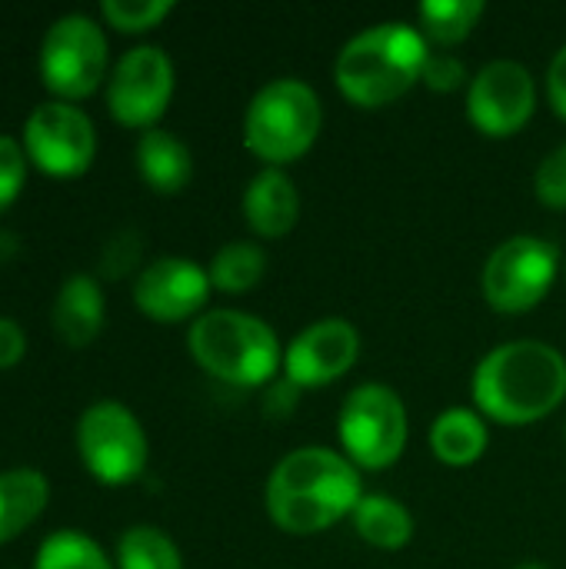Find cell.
Instances as JSON below:
<instances>
[{"mask_svg":"<svg viewBox=\"0 0 566 569\" xmlns=\"http://www.w3.org/2000/svg\"><path fill=\"white\" fill-rule=\"evenodd\" d=\"M340 443L354 467L387 470L404 457L410 420L397 390L384 383H360L340 407Z\"/></svg>","mask_w":566,"mask_h":569,"instance_id":"cell-6","label":"cell"},{"mask_svg":"<svg viewBox=\"0 0 566 569\" xmlns=\"http://www.w3.org/2000/svg\"><path fill=\"white\" fill-rule=\"evenodd\" d=\"M53 333L70 347V350H83L90 347L100 330H103V317H107V300L103 290L93 277L87 273H73L60 283L57 300H53Z\"/></svg>","mask_w":566,"mask_h":569,"instance_id":"cell-16","label":"cell"},{"mask_svg":"<svg viewBox=\"0 0 566 569\" xmlns=\"http://www.w3.org/2000/svg\"><path fill=\"white\" fill-rule=\"evenodd\" d=\"M560 270V253L544 237H510L504 240L480 273L484 300L500 313H527L534 310L554 287Z\"/></svg>","mask_w":566,"mask_h":569,"instance_id":"cell-9","label":"cell"},{"mask_svg":"<svg viewBox=\"0 0 566 569\" xmlns=\"http://www.w3.org/2000/svg\"><path fill=\"white\" fill-rule=\"evenodd\" d=\"M537 107V87L524 63L494 60L474 80L467 93L470 123L487 137H514L524 130Z\"/></svg>","mask_w":566,"mask_h":569,"instance_id":"cell-12","label":"cell"},{"mask_svg":"<svg viewBox=\"0 0 566 569\" xmlns=\"http://www.w3.org/2000/svg\"><path fill=\"white\" fill-rule=\"evenodd\" d=\"M33 569H117L103 547L80 530H57L37 547Z\"/></svg>","mask_w":566,"mask_h":569,"instance_id":"cell-24","label":"cell"},{"mask_svg":"<svg viewBox=\"0 0 566 569\" xmlns=\"http://www.w3.org/2000/svg\"><path fill=\"white\" fill-rule=\"evenodd\" d=\"M50 503V480L33 467L0 473V547L20 537Z\"/></svg>","mask_w":566,"mask_h":569,"instance_id":"cell-18","label":"cell"},{"mask_svg":"<svg viewBox=\"0 0 566 569\" xmlns=\"http://www.w3.org/2000/svg\"><path fill=\"white\" fill-rule=\"evenodd\" d=\"M137 260H140V233L120 230L117 237L107 240V247L100 253V273L117 280V277L130 273L137 267Z\"/></svg>","mask_w":566,"mask_h":569,"instance_id":"cell-28","label":"cell"},{"mask_svg":"<svg viewBox=\"0 0 566 569\" xmlns=\"http://www.w3.org/2000/svg\"><path fill=\"white\" fill-rule=\"evenodd\" d=\"M417 17L424 37L440 47H450L470 37V30L484 17V0H424Z\"/></svg>","mask_w":566,"mask_h":569,"instance_id":"cell-23","label":"cell"},{"mask_svg":"<svg viewBox=\"0 0 566 569\" xmlns=\"http://www.w3.org/2000/svg\"><path fill=\"white\" fill-rule=\"evenodd\" d=\"M517 569H547L544 563H537V560H530V563H520Z\"/></svg>","mask_w":566,"mask_h":569,"instance_id":"cell-33","label":"cell"},{"mask_svg":"<svg viewBox=\"0 0 566 569\" xmlns=\"http://www.w3.org/2000/svg\"><path fill=\"white\" fill-rule=\"evenodd\" d=\"M464 80H467V70H464V63H460L454 53H430V57H427L424 83H427L430 90L450 93V90H457Z\"/></svg>","mask_w":566,"mask_h":569,"instance_id":"cell-29","label":"cell"},{"mask_svg":"<svg viewBox=\"0 0 566 569\" xmlns=\"http://www.w3.org/2000/svg\"><path fill=\"white\" fill-rule=\"evenodd\" d=\"M27 160L57 180H70L90 170L97 157V130L90 117L67 100H43L30 110L23 123Z\"/></svg>","mask_w":566,"mask_h":569,"instance_id":"cell-10","label":"cell"},{"mask_svg":"<svg viewBox=\"0 0 566 569\" xmlns=\"http://www.w3.org/2000/svg\"><path fill=\"white\" fill-rule=\"evenodd\" d=\"M534 190H537L540 203H547L554 210H566V140L540 160V167L534 173Z\"/></svg>","mask_w":566,"mask_h":569,"instance_id":"cell-27","label":"cell"},{"mask_svg":"<svg viewBox=\"0 0 566 569\" xmlns=\"http://www.w3.org/2000/svg\"><path fill=\"white\" fill-rule=\"evenodd\" d=\"M547 93H550L554 110L566 120V47L557 50V57L547 70Z\"/></svg>","mask_w":566,"mask_h":569,"instance_id":"cell-32","label":"cell"},{"mask_svg":"<svg viewBox=\"0 0 566 569\" xmlns=\"http://www.w3.org/2000/svg\"><path fill=\"white\" fill-rule=\"evenodd\" d=\"M137 170L153 193H180L193 177L190 147L170 130L150 127L137 140Z\"/></svg>","mask_w":566,"mask_h":569,"instance_id":"cell-17","label":"cell"},{"mask_svg":"<svg viewBox=\"0 0 566 569\" xmlns=\"http://www.w3.org/2000/svg\"><path fill=\"white\" fill-rule=\"evenodd\" d=\"M354 530L364 543L377 550H400L414 540V517L400 500L387 493H370L354 510Z\"/></svg>","mask_w":566,"mask_h":569,"instance_id":"cell-20","label":"cell"},{"mask_svg":"<svg viewBox=\"0 0 566 569\" xmlns=\"http://www.w3.org/2000/svg\"><path fill=\"white\" fill-rule=\"evenodd\" d=\"M474 403L497 423L527 427L566 400V360L544 340L494 347L474 370Z\"/></svg>","mask_w":566,"mask_h":569,"instance_id":"cell-2","label":"cell"},{"mask_svg":"<svg viewBox=\"0 0 566 569\" xmlns=\"http://www.w3.org/2000/svg\"><path fill=\"white\" fill-rule=\"evenodd\" d=\"M27 353V333L17 320L0 313V370H10Z\"/></svg>","mask_w":566,"mask_h":569,"instance_id":"cell-30","label":"cell"},{"mask_svg":"<svg viewBox=\"0 0 566 569\" xmlns=\"http://www.w3.org/2000/svg\"><path fill=\"white\" fill-rule=\"evenodd\" d=\"M490 443V433L480 420V413L454 407L444 410L430 427V450L447 467H470L484 457Z\"/></svg>","mask_w":566,"mask_h":569,"instance_id":"cell-19","label":"cell"},{"mask_svg":"<svg viewBox=\"0 0 566 569\" xmlns=\"http://www.w3.org/2000/svg\"><path fill=\"white\" fill-rule=\"evenodd\" d=\"M297 397H300V387L290 383V380H277L270 383V393H267V403H264V413L267 417H287L297 410Z\"/></svg>","mask_w":566,"mask_h":569,"instance_id":"cell-31","label":"cell"},{"mask_svg":"<svg viewBox=\"0 0 566 569\" xmlns=\"http://www.w3.org/2000/svg\"><path fill=\"white\" fill-rule=\"evenodd\" d=\"M173 10L170 0H103L100 13L120 33H143Z\"/></svg>","mask_w":566,"mask_h":569,"instance_id":"cell-25","label":"cell"},{"mask_svg":"<svg viewBox=\"0 0 566 569\" xmlns=\"http://www.w3.org/2000/svg\"><path fill=\"white\" fill-rule=\"evenodd\" d=\"M264 273H267V253L247 240H234L220 247L207 267L210 287H217L220 293H247L264 280Z\"/></svg>","mask_w":566,"mask_h":569,"instance_id":"cell-21","label":"cell"},{"mask_svg":"<svg viewBox=\"0 0 566 569\" xmlns=\"http://www.w3.org/2000/svg\"><path fill=\"white\" fill-rule=\"evenodd\" d=\"M173 97V63L160 47H133L127 50L110 80H107V107L117 123L150 130L170 107Z\"/></svg>","mask_w":566,"mask_h":569,"instance_id":"cell-11","label":"cell"},{"mask_svg":"<svg viewBox=\"0 0 566 569\" xmlns=\"http://www.w3.org/2000/svg\"><path fill=\"white\" fill-rule=\"evenodd\" d=\"M270 520L294 537H310L354 517L364 500L357 467L327 447H300L287 453L264 490Z\"/></svg>","mask_w":566,"mask_h":569,"instance_id":"cell-1","label":"cell"},{"mask_svg":"<svg viewBox=\"0 0 566 569\" xmlns=\"http://www.w3.org/2000/svg\"><path fill=\"white\" fill-rule=\"evenodd\" d=\"M427 37L417 27L387 20L350 37L337 57V87L340 93L364 107L377 110L400 100L427 67Z\"/></svg>","mask_w":566,"mask_h":569,"instance_id":"cell-3","label":"cell"},{"mask_svg":"<svg viewBox=\"0 0 566 569\" xmlns=\"http://www.w3.org/2000/svg\"><path fill=\"white\" fill-rule=\"evenodd\" d=\"M360 357V333L340 320L327 317L300 330L287 353H284V370L287 380L297 387H324L340 380Z\"/></svg>","mask_w":566,"mask_h":569,"instance_id":"cell-14","label":"cell"},{"mask_svg":"<svg viewBox=\"0 0 566 569\" xmlns=\"http://www.w3.org/2000/svg\"><path fill=\"white\" fill-rule=\"evenodd\" d=\"M210 277L187 257H160L133 280V303L157 323H180L203 310L210 297Z\"/></svg>","mask_w":566,"mask_h":569,"instance_id":"cell-13","label":"cell"},{"mask_svg":"<svg viewBox=\"0 0 566 569\" xmlns=\"http://www.w3.org/2000/svg\"><path fill=\"white\" fill-rule=\"evenodd\" d=\"M324 127V107L310 83L280 77L260 87L244 113V143L267 167L304 157Z\"/></svg>","mask_w":566,"mask_h":569,"instance_id":"cell-5","label":"cell"},{"mask_svg":"<svg viewBox=\"0 0 566 569\" xmlns=\"http://www.w3.org/2000/svg\"><path fill=\"white\" fill-rule=\"evenodd\" d=\"M77 450L93 480L127 487L147 470V433L140 420L117 400L90 403L77 420Z\"/></svg>","mask_w":566,"mask_h":569,"instance_id":"cell-7","label":"cell"},{"mask_svg":"<svg viewBox=\"0 0 566 569\" xmlns=\"http://www.w3.org/2000/svg\"><path fill=\"white\" fill-rule=\"evenodd\" d=\"M107 77V37L87 13L57 17L40 40V80L57 100H83Z\"/></svg>","mask_w":566,"mask_h":569,"instance_id":"cell-8","label":"cell"},{"mask_svg":"<svg viewBox=\"0 0 566 569\" xmlns=\"http://www.w3.org/2000/svg\"><path fill=\"white\" fill-rule=\"evenodd\" d=\"M244 217L257 237H287L300 220V193L280 167L260 170L244 190Z\"/></svg>","mask_w":566,"mask_h":569,"instance_id":"cell-15","label":"cell"},{"mask_svg":"<svg viewBox=\"0 0 566 569\" xmlns=\"http://www.w3.org/2000/svg\"><path fill=\"white\" fill-rule=\"evenodd\" d=\"M117 569H183V557L163 530L137 523L117 540Z\"/></svg>","mask_w":566,"mask_h":569,"instance_id":"cell-22","label":"cell"},{"mask_svg":"<svg viewBox=\"0 0 566 569\" xmlns=\"http://www.w3.org/2000/svg\"><path fill=\"white\" fill-rule=\"evenodd\" d=\"M27 153H23V143L0 133V213H7L20 190H23V180H27Z\"/></svg>","mask_w":566,"mask_h":569,"instance_id":"cell-26","label":"cell"},{"mask_svg":"<svg viewBox=\"0 0 566 569\" xmlns=\"http://www.w3.org/2000/svg\"><path fill=\"white\" fill-rule=\"evenodd\" d=\"M190 357L217 380L234 387L274 383L280 367L277 333L254 313L244 310H207L187 333Z\"/></svg>","mask_w":566,"mask_h":569,"instance_id":"cell-4","label":"cell"}]
</instances>
